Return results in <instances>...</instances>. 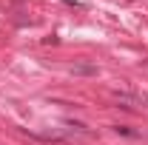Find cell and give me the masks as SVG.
Here are the masks:
<instances>
[{"instance_id":"obj_1","label":"cell","mask_w":148,"mask_h":145,"mask_svg":"<svg viewBox=\"0 0 148 145\" xmlns=\"http://www.w3.org/2000/svg\"><path fill=\"white\" fill-rule=\"evenodd\" d=\"M74 74H97V66H74Z\"/></svg>"},{"instance_id":"obj_2","label":"cell","mask_w":148,"mask_h":145,"mask_svg":"<svg viewBox=\"0 0 148 145\" xmlns=\"http://www.w3.org/2000/svg\"><path fill=\"white\" fill-rule=\"evenodd\" d=\"M117 131H120V134H125V137H137V134H134L131 128H125V125H120V128H117Z\"/></svg>"},{"instance_id":"obj_3","label":"cell","mask_w":148,"mask_h":145,"mask_svg":"<svg viewBox=\"0 0 148 145\" xmlns=\"http://www.w3.org/2000/svg\"><path fill=\"white\" fill-rule=\"evenodd\" d=\"M145 103H148V97H145Z\"/></svg>"}]
</instances>
